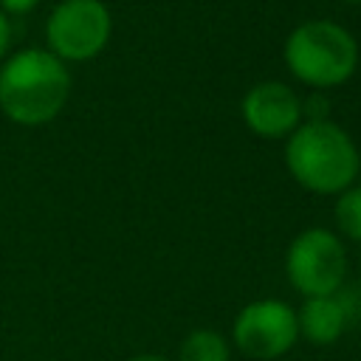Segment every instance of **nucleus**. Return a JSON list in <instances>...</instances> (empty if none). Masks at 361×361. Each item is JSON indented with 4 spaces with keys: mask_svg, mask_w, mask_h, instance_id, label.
<instances>
[{
    "mask_svg": "<svg viewBox=\"0 0 361 361\" xmlns=\"http://www.w3.org/2000/svg\"><path fill=\"white\" fill-rule=\"evenodd\" d=\"M288 172L299 186L316 195H341L361 169L355 141L327 118L302 121L285 144Z\"/></svg>",
    "mask_w": 361,
    "mask_h": 361,
    "instance_id": "2",
    "label": "nucleus"
},
{
    "mask_svg": "<svg viewBox=\"0 0 361 361\" xmlns=\"http://www.w3.org/2000/svg\"><path fill=\"white\" fill-rule=\"evenodd\" d=\"M37 3H39V0H0V8H3L6 14H25V11H31Z\"/></svg>",
    "mask_w": 361,
    "mask_h": 361,
    "instance_id": "12",
    "label": "nucleus"
},
{
    "mask_svg": "<svg viewBox=\"0 0 361 361\" xmlns=\"http://www.w3.org/2000/svg\"><path fill=\"white\" fill-rule=\"evenodd\" d=\"M299 336H305L310 344H333L347 330V307L344 302L333 296H310L296 313Z\"/></svg>",
    "mask_w": 361,
    "mask_h": 361,
    "instance_id": "8",
    "label": "nucleus"
},
{
    "mask_svg": "<svg viewBox=\"0 0 361 361\" xmlns=\"http://www.w3.org/2000/svg\"><path fill=\"white\" fill-rule=\"evenodd\" d=\"M178 361H231V347L217 330L200 327L180 341Z\"/></svg>",
    "mask_w": 361,
    "mask_h": 361,
    "instance_id": "9",
    "label": "nucleus"
},
{
    "mask_svg": "<svg viewBox=\"0 0 361 361\" xmlns=\"http://www.w3.org/2000/svg\"><path fill=\"white\" fill-rule=\"evenodd\" d=\"M8 45H11V23H8V14L0 8V62L8 54Z\"/></svg>",
    "mask_w": 361,
    "mask_h": 361,
    "instance_id": "11",
    "label": "nucleus"
},
{
    "mask_svg": "<svg viewBox=\"0 0 361 361\" xmlns=\"http://www.w3.org/2000/svg\"><path fill=\"white\" fill-rule=\"evenodd\" d=\"M234 344L243 355L257 361H271L285 355L299 338L296 310L279 299H257L248 302L231 327Z\"/></svg>",
    "mask_w": 361,
    "mask_h": 361,
    "instance_id": "6",
    "label": "nucleus"
},
{
    "mask_svg": "<svg viewBox=\"0 0 361 361\" xmlns=\"http://www.w3.org/2000/svg\"><path fill=\"white\" fill-rule=\"evenodd\" d=\"M243 121L259 138H288L302 124V99L285 82H259L243 96Z\"/></svg>",
    "mask_w": 361,
    "mask_h": 361,
    "instance_id": "7",
    "label": "nucleus"
},
{
    "mask_svg": "<svg viewBox=\"0 0 361 361\" xmlns=\"http://www.w3.org/2000/svg\"><path fill=\"white\" fill-rule=\"evenodd\" d=\"M110 34L113 20L102 0H62L45 23L48 51L62 62H87L99 56Z\"/></svg>",
    "mask_w": 361,
    "mask_h": 361,
    "instance_id": "5",
    "label": "nucleus"
},
{
    "mask_svg": "<svg viewBox=\"0 0 361 361\" xmlns=\"http://www.w3.org/2000/svg\"><path fill=\"white\" fill-rule=\"evenodd\" d=\"M285 65L307 87H338L358 68V42L333 20H305L285 39Z\"/></svg>",
    "mask_w": 361,
    "mask_h": 361,
    "instance_id": "3",
    "label": "nucleus"
},
{
    "mask_svg": "<svg viewBox=\"0 0 361 361\" xmlns=\"http://www.w3.org/2000/svg\"><path fill=\"white\" fill-rule=\"evenodd\" d=\"M71 96V73L48 48H23L0 68V110L23 127L56 118Z\"/></svg>",
    "mask_w": 361,
    "mask_h": 361,
    "instance_id": "1",
    "label": "nucleus"
},
{
    "mask_svg": "<svg viewBox=\"0 0 361 361\" xmlns=\"http://www.w3.org/2000/svg\"><path fill=\"white\" fill-rule=\"evenodd\" d=\"M336 223L341 234L353 243H361V186H350L336 200Z\"/></svg>",
    "mask_w": 361,
    "mask_h": 361,
    "instance_id": "10",
    "label": "nucleus"
},
{
    "mask_svg": "<svg viewBox=\"0 0 361 361\" xmlns=\"http://www.w3.org/2000/svg\"><path fill=\"white\" fill-rule=\"evenodd\" d=\"M341 3H361V0H341Z\"/></svg>",
    "mask_w": 361,
    "mask_h": 361,
    "instance_id": "14",
    "label": "nucleus"
},
{
    "mask_svg": "<svg viewBox=\"0 0 361 361\" xmlns=\"http://www.w3.org/2000/svg\"><path fill=\"white\" fill-rule=\"evenodd\" d=\"M290 285L305 296H333L347 279V248L327 228H305L293 237L285 257Z\"/></svg>",
    "mask_w": 361,
    "mask_h": 361,
    "instance_id": "4",
    "label": "nucleus"
},
{
    "mask_svg": "<svg viewBox=\"0 0 361 361\" xmlns=\"http://www.w3.org/2000/svg\"><path fill=\"white\" fill-rule=\"evenodd\" d=\"M130 361H172V358H166V355H152V353H147V355H135V358H130Z\"/></svg>",
    "mask_w": 361,
    "mask_h": 361,
    "instance_id": "13",
    "label": "nucleus"
}]
</instances>
